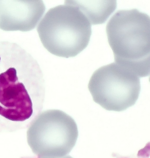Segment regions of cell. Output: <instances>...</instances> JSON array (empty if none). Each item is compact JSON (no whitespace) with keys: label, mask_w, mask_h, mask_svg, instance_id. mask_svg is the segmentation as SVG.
<instances>
[{"label":"cell","mask_w":150,"mask_h":158,"mask_svg":"<svg viewBox=\"0 0 150 158\" xmlns=\"http://www.w3.org/2000/svg\"><path fill=\"white\" fill-rule=\"evenodd\" d=\"M106 32L115 63L140 78L150 74L149 16L136 9L117 11Z\"/></svg>","instance_id":"obj_1"},{"label":"cell","mask_w":150,"mask_h":158,"mask_svg":"<svg viewBox=\"0 0 150 158\" xmlns=\"http://www.w3.org/2000/svg\"><path fill=\"white\" fill-rule=\"evenodd\" d=\"M90 22L73 1L50 9L37 30L44 47L52 54L68 58L76 56L88 45Z\"/></svg>","instance_id":"obj_2"},{"label":"cell","mask_w":150,"mask_h":158,"mask_svg":"<svg viewBox=\"0 0 150 158\" xmlns=\"http://www.w3.org/2000/svg\"><path fill=\"white\" fill-rule=\"evenodd\" d=\"M78 136L74 119L64 112L49 110L40 113L28 131V140L39 158L65 157L75 147Z\"/></svg>","instance_id":"obj_3"},{"label":"cell","mask_w":150,"mask_h":158,"mask_svg":"<svg viewBox=\"0 0 150 158\" xmlns=\"http://www.w3.org/2000/svg\"><path fill=\"white\" fill-rule=\"evenodd\" d=\"M141 88L139 77L115 63L97 70L88 85L95 102L107 110L118 112L136 103Z\"/></svg>","instance_id":"obj_4"},{"label":"cell","mask_w":150,"mask_h":158,"mask_svg":"<svg viewBox=\"0 0 150 158\" xmlns=\"http://www.w3.org/2000/svg\"><path fill=\"white\" fill-rule=\"evenodd\" d=\"M0 103L6 110L9 120L23 122L33 114L31 99L24 84L19 81L15 67L0 74Z\"/></svg>","instance_id":"obj_5"},{"label":"cell","mask_w":150,"mask_h":158,"mask_svg":"<svg viewBox=\"0 0 150 158\" xmlns=\"http://www.w3.org/2000/svg\"><path fill=\"white\" fill-rule=\"evenodd\" d=\"M42 1L0 0V29L27 32L34 29L44 14Z\"/></svg>","instance_id":"obj_6"},{"label":"cell","mask_w":150,"mask_h":158,"mask_svg":"<svg viewBox=\"0 0 150 158\" xmlns=\"http://www.w3.org/2000/svg\"><path fill=\"white\" fill-rule=\"evenodd\" d=\"M73 1L92 25L105 23L117 6L116 1Z\"/></svg>","instance_id":"obj_7"},{"label":"cell","mask_w":150,"mask_h":158,"mask_svg":"<svg viewBox=\"0 0 150 158\" xmlns=\"http://www.w3.org/2000/svg\"><path fill=\"white\" fill-rule=\"evenodd\" d=\"M1 55H0V62H1ZM4 110V108L3 107H2V106H1V105H0V115L1 114H2L3 110Z\"/></svg>","instance_id":"obj_8"}]
</instances>
